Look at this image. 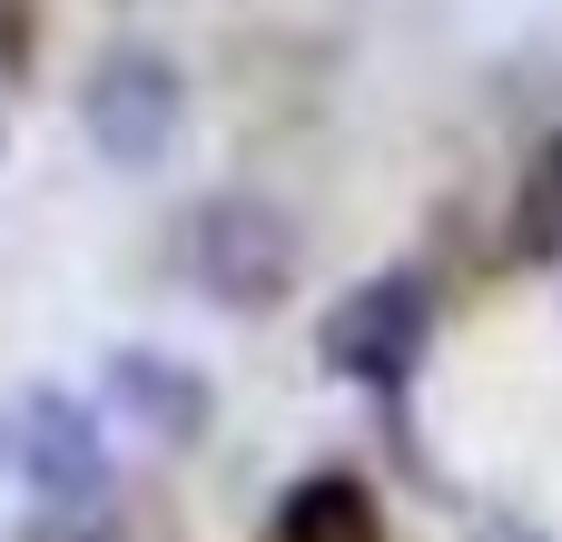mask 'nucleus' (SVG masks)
I'll return each instance as SVG.
<instances>
[{"label":"nucleus","instance_id":"1","mask_svg":"<svg viewBox=\"0 0 562 542\" xmlns=\"http://www.w3.org/2000/svg\"><path fill=\"white\" fill-rule=\"evenodd\" d=\"M296 276H306V237H296V217H286L277 197H257V188L198 197V217H188V286H198L207 306H227V316H277V306L296 296Z\"/></svg>","mask_w":562,"mask_h":542},{"label":"nucleus","instance_id":"2","mask_svg":"<svg viewBox=\"0 0 562 542\" xmlns=\"http://www.w3.org/2000/svg\"><path fill=\"white\" fill-rule=\"evenodd\" d=\"M425 346H435V286H425L415 267H385V276L346 286V296L326 306V326H316V365L346 375V385H366V395L415 385Z\"/></svg>","mask_w":562,"mask_h":542},{"label":"nucleus","instance_id":"3","mask_svg":"<svg viewBox=\"0 0 562 542\" xmlns=\"http://www.w3.org/2000/svg\"><path fill=\"white\" fill-rule=\"evenodd\" d=\"M79 128H89V148H99L109 168H128V178L168 168V148H178V128H188V79H178V59L148 49V39L109 49V59L79 79Z\"/></svg>","mask_w":562,"mask_h":542},{"label":"nucleus","instance_id":"4","mask_svg":"<svg viewBox=\"0 0 562 542\" xmlns=\"http://www.w3.org/2000/svg\"><path fill=\"white\" fill-rule=\"evenodd\" d=\"M99 395H109V415H119L138 444H158V454H188V444L217 425L207 375H198L188 355H158V346H119V355L99 365Z\"/></svg>","mask_w":562,"mask_h":542},{"label":"nucleus","instance_id":"5","mask_svg":"<svg viewBox=\"0 0 562 542\" xmlns=\"http://www.w3.org/2000/svg\"><path fill=\"white\" fill-rule=\"evenodd\" d=\"M10 464L20 484L49 504V513H89L109 494V444H99V415L69 405V395H30L20 425H10Z\"/></svg>","mask_w":562,"mask_h":542},{"label":"nucleus","instance_id":"6","mask_svg":"<svg viewBox=\"0 0 562 542\" xmlns=\"http://www.w3.org/2000/svg\"><path fill=\"white\" fill-rule=\"evenodd\" d=\"M267 542H385V504H375L366 474L326 464V474H296V484L277 494Z\"/></svg>","mask_w":562,"mask_h":542},{"label":"nucleus","instance_id":"7","mask_svg":"<svg viewBox=\"0 0 562 542\" xmlns=\"http://www.w3.org/2000/svg\"><path fill=\"white\" fill-rule=\"evenodd\" d=\"M514 257L562 267V128L524 158V178H514Z\"/></svg>","mask_w":562,"mask_h":542},{"label":"nucleus","instance_id":"8","mask_svg":"<svg viewBox=\"0 0 562 542\" xmlns=\"http://www.w3.org/2000/svg\"><path fill=\"white\" fill-rule=\"evenodd\" d=\"M474 542H543L533 523H494V533H474Z\"/></svg>","mask_w":562,"mask_h":542},{"label":"nucleus","instance_id":"9","mask_svg":"<svg viewBox=\"0 0 562 542\" xmlns=\"http://www.w3.org/2000/svg\"><path fill=\"white\" fill-rule=\"evenodd\" d=\"M0 464H10V434H0Z\"/></svg>","mask_w":562,"mask_h":542}]
</instances>
